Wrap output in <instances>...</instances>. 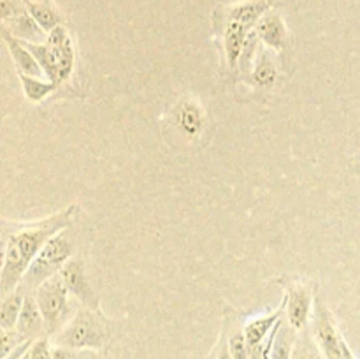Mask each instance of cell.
<instances>
[{
	"label": "cell",
	"instance_id": "cell-1",
	"mask_svg": "<svg viewBox=\"0 0 360 359\" xmlns=\"http://www.w3.org/2000/svg\"><path fill=\"white\" fill-rule=\"evenodd\" d=\"M77 215H79V206L70 204L58 213H53L41 220L27 222V224L14 222L13 231L4 225V253L2 270H0L2 296H7L20 287L32 260L53 236L70 229Z\"/></svg>",
	"mask_w": 360,
	"mask_h": 359
},
{
	"label": "cell",
	"instance_id": "cell-2",
	"mask_svg": "<svg viewBox=\"0 0 360 359\" xmlns=\"http://www.w3.org/2000/svg\"><path fill=\"white\" fill-rule=\"evenodd\" d=\"M112 338V324L101 308L77 306L72 319L67 322L60 333L51 338L53 345H62L69 348H90L104 351Z\"/></svg>",
	"mask_w": 360,
	"mask_h": 359
},
{
	"label": "cell",
	"instance_id": "cell-3",
	"mask_svg": "<svg viewBox=\"0 0 360 359\" xmlns=\"http://www.w3.org/2000/svg\"><path fill=\"white\" fill-rule=\"evenodd\" d=\"M25 46L37 58L44 77L56 84L70 80L76 67V46L65 25L49 32L44 42H25Z\"/></svg>",
	"mask_w": 360,
	"mask_h": 359
},
{
	"label": "cell",
	"instance_id": "cell-4",
	"mask_svg": "<svg viewBox=\"0 0 360 359\" xmlns=\"http://www.w3.org/2000/svg\"><path fill=\"white\" fill-rule=\"evenodd\" d=\"M67 231L69 229L55 234L46 243L44 248L32 260L20 289H23L25 292H34L46 280L60 275L62 267L72 259L74 241L69 238Z\"/></svg>",
	"mask_w": 360,
	"mask_h": 359
},
{
	"label": "cell",
	"instance_id": "cell-5",
	"mask_svg": "<svg viewBox=\"0 0 360 359\" xmlns=\"http://www.w3.org/2000/svg\"><path fill=\"white\" fill-rule=\"evenodd\" d=\"M37 305L41 308L42 317H44L46 324V334L49 338L55 336L56 333L67 326L70 319L74 317L76 310L72 305V296L67 291L65 284L60 278V275L49 278L44 284L39 285L34 291Z\"/></svg>",
	"mask_w": 360,
	"mask_h": 359
},
{
	"label": "cell",
	"instance_id": "cell-6",
	"mask_svg": "<svg viewBox=\"0 0 360 359\" xmlns=\"http://www.w3.org/2000/svg\"><path fill=\"white\" fill-rule=\"evenodd\" d=\"M309 331H311L313 338H315L327 359H343L345 338L341 336L340 329L336 326V320L333 317V312L329 310L326 299H323L320 292H316Z\"/></svg>",
	"mask_w": 360,
	"mask_h": 359
},
{
	"label": "cell",
	"instance_id": "cell-7",
	"mask_svg": "<svg viewBox=\"0 0 360 359\" xmlns=\"http://www.w3.org/2000/svg\"><path fill=\"white\" fill-rule=\"evenodd\" d=\"M285 319L295 331H304L311 322L316 292L308 282L292 280L285 289Z\"/></svg>",
	"mask_w": 360,
	"mask_h": 359
},
{
	"label": "cell",
	"instance_id": "cell-8",
	"mask_svg": "<svg viewBox=\"0 0 360 359\" xmlns=\"http://www.w3.org/2000/svg\"><path fill=\"white\" fill-rule=\"evenodd\" d=\"M60 278L63 280V284H65L70 296L76 298L81 305L90 306V308H101V306H98V296L95 294L94 287H91L90 280H88L86 277L83 259L72 257V259L62 267Z\"/></svg>",
	"mask_w": 360,
	"mask_h": 359
},
{
	"label": "cell",
	"instance_id": "cell-9",
	"mask_svg": "<svg viewBox=\"0 0 360 359\" xmlns=\"http://www.w3.org/2000/svg\"><path fill=\"white\" fill-rule=\"evenodd\" d=\"M257 35H259L260 42H262L266 48L273 49L274 53L285 51V48L290 42V32H288L287 23L281 18V14H278L276 11L271 9L267 11L262 16V20L257 23L255 27Z\"/></svg>",
	"mask_w": 360,
	"mask_h": 359
},
{
	"label": "cell",
	"instance_id": "cell-10",
	"mask_svg": "<svg viewBox=\"0 0 360 359\" xmlns=\"http://www.w3.org/2000/svg\"><path fill=\"white\" fill-rule=\"evenodd\" d=\"M16 329L27 340H37V338L48 336L46 334L44 317H42V312L39 308L34 292H27V296H25V303L23 308H21L20 319H18Z\"/></svg>",
	"mask_w": 360,
	"mask_h": 359
},
{
	"label": "cell",
	"instance_id": "cell-11",
	"mask_svg": "<svg viewBox=\"0 0 360 359\" xmlns=\"http://www.w3.org/2000/svg\"><path fill=\"white\" fill-rule=\"evenodd\" d=\"M2 39L6 42L7 49L11 53V58H13L14 65H16L18 74H27V76H39L44 77L41 65H39L37 58L32 55L30 49L20 41V39L14 37L9 30L2 28Z\"/></svg>",
	"mask_w": 360,
	"mask_h": 359
},
{
	"label": "cell",
	"instance_id": "cell-12",
	"mask_svg": "<svg viewBox=\"0 0 360 359\" xmlns=\"http://www.w3.org/2000/svg\"><path fill=\"white\" fill-rule=\"evenodd\" d=\"M2 28L9 30L14 37L25 42H44L46 37H48V34H46V32L35 23L34 18L30 16L28 7L27 11L16 14V16L11 18V20L2 21Z\"/></svg>",
	"mask_w": 360,
	"mask_h": 359
},
{
	"label": "cell",
	"instance_id": "cell-13",
	"mask_svg": "<svg viewBox=\"0 0 360 359\" xmlns=\"http://www.w3.org/2000/svg\"><path fill=\"white\" fill-rule=\"evenodd\" d=\"M276 77H278V65H276V60H274V51L262 44L259 49V55H257L255 58V63H253L252 81L255 84H259V87L269 88L273 87Z\"/></svg>",
	"mask_w": 360,
	"mask_h": 359
},
{
	"label": "cell",
	"instance_id": "cell-14",
	"mask_svg": "<svg viewBox=\"0 0 360 359\" xmlns=\"http://www.w3.org/2000/svg\"><path fill=\"white\" fill-rule=\"evenodd\" d=\"M27 7L30 16L34 18L35 23L49 34L55 30L56 27L63 25V16L58 9H56L55 2H35V0H27Z\"/></svg>",
	"mask_w": 360,
	"mask_h": 359
},
{
	"label": "cell",
	"instance_id": "cell-15",
	"mask_svg": "<svg viewBox=\"0 0 360 359\" xmlns=\"http://www.w3.org/2000/svg\"><path fill=\"white\" fill-rule=\"evenodd\" d=\"M224 334L227 338L229 351L234 359H250V347L245 336V324H239V320L225 317L224 320Z\"/></svg>",
	"mask_w": 360,
	"mask_h": 359
},
{
	"label": "cell",
	"instance_id": "cell-16",
	"mask_svg": "<svg viewBox=\"0 0 360 359\" xmlns=\"http://www.w3.org/2000/svg\"><path fill=\"white\" fill-rule=\"evenodd\" d=\"M25 296H27V292L20 287L7 296H2V305H0V327H2V331L16 327L21 308H23Z\"/></svg>",
	"mask_w": 360,
	"mask_h": 359
},
{
	"label": "cell",
	"instance_id": "cell-17",
	"mask_svg": "<svg viewBox=\"0 0 360 359\" xmlns=\"http://www.w3.org/2000/svg\"><path fill=\"white\" fill-rule=\"evenodd\" d=\"M178 123L186 136H199L204 127V111L195 101L188 99L178 109Z\"/></svg>",
	"mask_w": 360,
	"mask_h": 359
},
{
	"label": "cell",
	"instance_id": "cell-18",
	"mask_svg": "<svg viewBox=\"0 0 360 359\" xmlns=\"http://www.w3.org/2000/svg\"><path fill=\"white\" fill-rule=\"evenodd\" d=\"M21 88H23V94L27 97V101L34 102H42L44 99H48L49 95L55 94L58 90V84L53 83L48 77H39V76H27V74H20Z\"/></svg>",
	"mask_w": 360,
	"mask_h": 359
},
{
	"label": "cell",
	"instance_id": "cell-19",
	"mask_svg": "<svg viewBox=\"0 0 360 359\" xmlns=\"http://www.w3.org/2000/svg\"><path fill=\"white\" fill-rule=\"evenodd\" d=\"M292 359H327L322 348L319 347L316 340L313 338L309 327L297 333L294 351H292Z\"/></svg>",
	"mask_w": 360,
	"mask_h": 359
},
{
	"label": "cell",
	"instance_id": "cell-20",
	"mask_svg": "<svg viewBox=\"0 0 360 359\" xmlns=\"http://www.w3.org/2000/svg\"><path fill=\"white\" fill-rule=\"evenodd\" d=\"M25 341H28V340L20 333V331L16 329V327H14V329L2 331V358H6L7 354H11L14 348H18L20 345H23Z\"/></svg>",
	"mask_w": 360,
	"mask_h": 359
},
{
	"label": "cell",
	"instance_id": "cell-21",
	"mask_svg": "<svg viewBox=\"0 0 360 359\" xmlns=\"http://www.w3.org/2000/svg\"><path fill=\"white\" fill-rule=\"evenodd\" d=\"M27 11V0H0V14L2 21L11 20L16 14Z\"/></svg>",
	"mask_w": 360,
	"mask_h": 359
},
{
	"label": "cell",
	"instance_id": "cell-22",
	"mask_svg": "<svg viewBox=\"0 0 360 359\" xmlns=\"http://www.w3.org/2000/svg\"><path fill=\"white\" fill-rule=\"evenodd\" d=\"M210 359H234V358H232L231 351H229L227 338H225L224 331H221V334H220V338H218V341H217V345H214V348H213V351H211Z\"/></svg>",
	"mask_w": 360,
	"mask_h": 359
},
{
	"label": "cell",
	"instance_id": "cell-23",
	"mask_svg": "<svg viewBox=\"0 0 360 359\" xmlns=\"http://www.w3.org/2000/svg\"><path fill=\"white\" fill-rule=\"evenodd\" d=\"M74 359H111L105 351H90V348H76V358Z\"/></svg>",
	"mask_w": 360,
	"mask_h": 359
},
{
	"label": "cell",
	"instance_id": "cell-24",
	"mask_svg": "<svg viewBox=\"0 0 360 359\" xmlns=\"http://www.w3.org/2000/svg\"><path fill=\"white\" fill-rule=\"evenodd\" d=\"M343 359H357V358H355L354 352H352V348L348 347L347 340L343 341Z\"/></svg>",
	"mask_w": 360,
	"mask_h": 359
},
{
	"label": "cell",
	"instance_id": "cell-25",
	"mask_svg": "<svg viewBox=\"0 0 360 359\" xmlns=\"http://www.w3.org/2000/svg\"><path fill=\"white\" fill-rule=\"evenodd\" d=\"M354 172L360 178V162H357V164H354Z\"/></svg>",
	"mask_w": 360,
	"mask_h": 359
},
{
	"label": "cell",
	"instance_id": "cell-26",
	"mask_svg": "<svg viewBox=\"0 0 360 359\" xmlns=\"http://www.w3.org/2000/svg\"><path fill=\"white\" fill-rule=\"evenodd\" d=\"M21 359H32V358H30V355H28V352H27V354H25L23 358H21Z\"/></svg>",
	"mask_w": 360,
	"mask_h": 359
},
{
	"label": "cell",
	"instance_id": "cell-27",
	"mask_svg": "<svg viewBox=\"0 0 360 359\" xmlns=\"http://www.w3.org/2000/svg\"><path fill=\"white\" fill-rule=\"evenodd\" d=\"M35 2H53V0H35Z\"/></svg>",
	"mask_w": 360,
	"mask_h": 359
}]
</instances>
